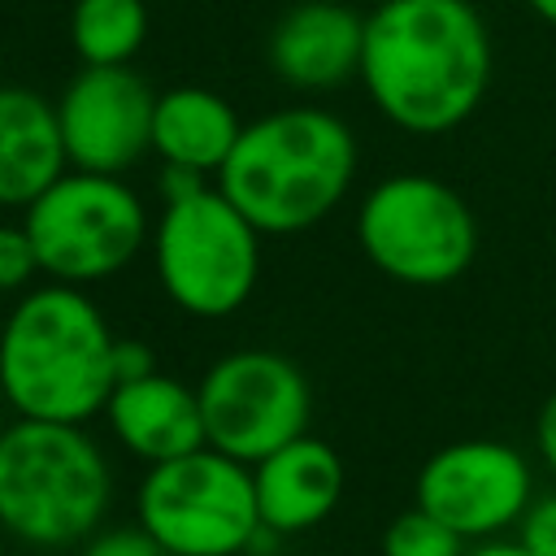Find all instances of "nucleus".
Returning <instances> with one entry per match:
<instances>
[{"label":"nucleus","instance_id":"nucleus-1","mask_svg":"<svg viewBox=\"0 0 556 556\" xmlns=\"http://www.w3.org/2000/svg\"><path fill=\"white\" fill-rule=\"evenodd\" d=\"M356 78L391 126L408 135L456 130L486 96L491 30L469 0L374 4Z\"/></svg>","mask_w":556,"mask_h":556},{"label":"nucleus","instance_id":"nucleus-2","mask_svg":"<svg viewBox=\"0 0 556 556\" xmlns=\"http://www.w3.org/2000/svg\"><path fill=\"white\" fill-rule=\"evenodd\" d=\"M117 334L87 287L43 282L0 321V395L17 417L87 426L104 413Z\"/></svg>","mask_w":556,"mask_h":556},{"label":"nucleus","instance_id":"nucleus-3","mask_svg":"<svg viewBox=\"0 0 556 556\" xmlns=\"http://www.w3.org/2000/svg\"><path fill=\"white\" fill-rule=\"evenodd\" d=\"M356 161V135L343 117L291 104L243 122L235 152L217 169V187L261 235H295L343 204Z\"/></svg>","mask_w":556,"mask_h":556},{"label":"nucleus","instance_id":"nucleus-4","mask_svg":"<svg viewBox=\"0 0 556 556\" xmlns=\"http://www.w3.org/2000/svg\"><path fill=\"white\" fill-rule=\"evenodd\" d=\"M113 465L87 426L13 417L0 430V530L39 552L83 547L109 517Z\"/></svg>","mask_w":556,"mask_h":556},{"label":"nucleus","instance_id":"nucleus-5","mask_svg":"<svg viewBox=\"0 0 556 556\" xmlns=\"http://www.w3.org/2000/svg\"><path fill=\"white\" fill-rule=\"evenodd\" d=\"M261 239L217 182L165 200L148 239L165 300L200 321L239 313L261 278Z\"/></svg>","mask_w":556,"mask_h":556},{"label":"nucleus","instance_id":"nucleus-6","mask_svg":"<svg viewBox=\"0 0 556 556\" xmlns=\"http://www.w3.org/2000/svg\"><path fill=\"white\" fill-rule=\"evenodd\" d=\"M365 261L404 287H447L478 256V222L456 187L434 174H391L356 208Z\"/></svg>","mask_w":556,"mask_h":556},{"label":"nucleus","instance_id":"nucleus-7","mask_svg":"<svg viewBox=\"0 0 556 556\" xmlns=\"http://www.w3.org/2000/svg\"><path fill=\"white\" fill-rule=\"evenodd\" d=\"M135 521L174 556H248L265 534L252 465L208 443L143 469Z\"/></svg>","mask_w":556,"mask_h":556},{"label":"nucleus","instance_id":"nucleus-8","mask_svg":"<svg viewBox=\"0 0 556 556\" xmlns=\"http://www.w3.org/2000/svg\"><path fill=\"white\" fill-rule=\"evenodd\" d=\"M22 226L52 282L91 287L126 269L152 239L148 204L117 174L65 169L22 208Z\"/></svg>","mask_w":556,"mask_h":556},{"label":"nucleus","instance_id":"nucleus-9","mask_svg":"<svg viewBox=\"0 0 556 556\" xmlns=\"http://www.w3.org/2000/svg\"><path fill=\"white\" fill-rule=\"evenodd\" d=\"M204 443L256 465L282 443L308 434L313 391L304 369L274 348H239L217 356L195 382Z\"/></svg>","mask_w":556,"mask_h":556},{"label":"nucleus","instance_id":"nucleus-10","mask_svg":"<svg viewBox=\"0 0 556 556\" xmlns=\"http://www.w3.org/2000/svg\"><path fill=\"white\" fill-rule=\"evenodd\" d=\"M534 500V465L504 439H456L434 447L417 478L413 504L452 526L465 543L504 539Z\"/></svg>","mask_w":556,"mask_h":556},{"label":"nucleus","instance_id":"nucleus-11","mask_svg":"<svg viewBox=\"0 0 556 556\" xmlns=\"http://www.w3.org/2000/svg\"><path fill=\"white\" fill-rule=\"evenodd\" d=\"M156 91L130 65H83L56 96V122L70 169L126 174L152 152Z\"/></svg>","mask_w":556,"mask_h":556},{"label":"nucleus","instance_id":"nucleus-12","mask_svg":"<svg viewBox=\"0 0 556 556\" xmlns=\"http://www.w3.org/2000/svg\"><path fill=\"white\" fill-rule=\"evenodd\" d=\"M269 70L295 91H326L361 74L365 17L339 0H300L269 30Z\"/></svg>","mask_w":556,"mask_h":556},{"label":"nucleus","instance_id":"nucleus-13","mask_svg":"<svg viewBox=\"0 0 556 556\" xmlns=\"http://www.w3.org/2000/svg\"><path fill=\"white\" fill-rule=\"evenodd\" d=\"M343 460L339 452L317 439L300 434L269 452L265 460L252 465V486H256V513L261 526L274 539H295L317 530L343 500Z\"/></svg>","mask_w":556,"mask_h":556},{"label":"nucleus","instance_id":"nucleus-14","mask_svg":"<svg viewBox=\"0 0 556 556\" xmlns=\"http://www.w3.org/2000/svg\"><path fill=\"white\" fill-rule=\"evenodd\" d=\"M109 434L143 465H161L204 447V413L191 382L152 369L143 378L117 382L104 413Z\"/></svg>","mask_w":556,"mask_h":556},{"label":"nucleus","instance_id":"nucleus-15","mask_svg":"<svg viewBox=\"0 0 556 556\" xmlns=\"http://www.w3.org/2000/svg\"><path fill=\"white\" fill-rule=\"evenodd\" d=\"M70 169L56 104L30 87H0V208H26Z\"/></svg>","mask_w":556,"mask_h":556},{"label":"nucleus","instance_id":"nucleus-16","mask_svg":"<svg viewBox=\"0 0 556 556\" xmlns=\"http://www.w3.org/2000/svg\"><path fill=\"white\" fill-rule=\"evenodd\" d=\"M239 135H243V122H239L235 104L208 87L182 83V87H169L156 96L152 152L161 156V165L217 178V169L235 152Z\"/></svg>","mask_w":556,"mask_h":556},{"label":"nucleus","instance_id":"nucleus-17","mask_svg":"<svg viewBox=\"0 0 556 556\" xmlns=\"http://www.w3.org/2000/svg\"><path fill=\"white\" fill-rule=\"evenodd\" d=\"M148 39L143 0H74L70 43L83 65H130Z\"/></svg>","mask_w":556,"mask_h":556},{"label":"nucleus","instance_id":"nucleus-18","mask_svg":"<svg viewBox=\"0 0 556 556\" xmlns=\"http://www.w3.org/2000/svg\"><path fill=\"white\" fill-rule=\"evenodd\" d=\"M378 547H382V556H465L469 552V543L452 526H443L439 517H430L417 504L387 521Z\"/></svg>","mask_w":556,"mask_h":556},{"label":"nucleus","instance_id":"nucleus-19","mask_svg":"<svg viewBox=\"0 0 556 556\" xmlns=\"http://www.w3.org/2000/svg\"><path fill=\"white\" fill-rule=\"evenodd\" d=\"M39 269V252L26 235V226H0V295L30 291V278Z\"/></svg>","mask_w":556,"mask_h":556},{"label":"nucleus","instance_id":"nucleus-20","mask_svg":"<svg viewBox=\"0 0 556 556\" xmlns=\"http://www.w3.org/2000/svg\"><path fill=\"white\" fill-rule=\"evenodd\" d=\"M78 556H174V552L156 543L139 521H130V526H100L78 547Z\"/></svg>","mask_w":556,"mask_h":556},{"label":"nucleus","instance_id":"nucleus-21","mask_svg":"<svg viewBox=\"0 0 556 556\" xmlns=\"http://www.w3.org/2000/svg\"><path fill=\"white\" fill-rule=\"evenodd\" d=\"M513 539L530 556H556V491H534L521 521L513 526Z\"/></svg>","mask_w":556,"mask_h":556},{"label":"nucleus","instance_id":"nucleus-22","mask_svg":"<svg viewBox=\"0 0 556 556\" xmlns=\"http://www.w3.org/2000/svg\"><path fill=\"white\" fill-rule=\"evenodd\" d=\"M113 369H117V382H130V378H143L156 369V356L143 339H126L117 334V348H113Z\"/></svg>","mask_w":556,"mask_h":556},{"label":"nucleus","instance_id":"nucleus-23","mask_svg":"<svg viewBox=\"0 0 556 556\" xmlns=\"http://www.w3.org/2000/svg\"><path fill=\"white\" fill-rule=\"evenodd\" d=\"M534 447H539L543 469L556 478V391L543 400V408H539V417H534Z\"/></svg>","mask_w":556,"mask_h":556},{"label":"nucleus","instance_id":"nucleus-24","mask_svg":"<svg viewBox=\"0 0 556 556\" xmlns=\"http://www.w3.org/2000/svg\"><path fill=\"white\" fill-rule=\"evenodd\" d=\"M465 556H530L517 539H482V543H469Z\"/></svg>","mask_w":556,"mask_h":556},{"label":"nucleus","instance_id":"nucleus-25","mask_svg":"<svg viewBox=\"0 0 556 556\" xmlns=\"http://www.w3.org/2000/svg\"><path fill=\"white\" fill-rule=\"evenodd\" d=\"M530 4V13H539L547 26H556V0H526Z\"/></svg>","mask_w":556,"mask_h":556},{"label":"nucleus","instance_id":"nucleus-26","mask_svg":"<svg viewBox=\"0 0 556 556\" xmlns=\"http://www.w3.org/2000/svg\"><path fill=\"white\" fill-rule=\"evenodd\" d=\"M369 4H391V0H369Z\"/></svg>","mask_w":556,"mask_h":556},{"label":"nucleus","instance_id":"nucleus-27","mask_svg":"<svg viewBox=\"0 0 556 556\" xmlns=\"http://www.w3.org/2000/svg\"><path fill=\"white\" fill-rule=\"evenodd\" d=\"M0 321H4V313H0Z\"/></svg>","mask_w":556,"mask_h":556}]
</instances>
